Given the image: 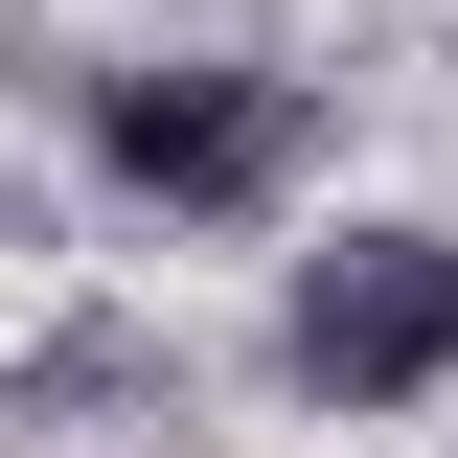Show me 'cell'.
<instances>
[{
	"instance_id": "1",
	"label": "cell",
	"mask_w": 458,
	"mask_h": 458,
	"mask_svg": "<svg viewBox=\"0 0 458 458\" xmlns=\"http://www.w3.org/2000/svg\"><path fill=\"white\" fill-rule=\"evenodd\" d=\"M298 138H321V114H298L276 69H114L92 92V161L138 183V207H276Z\"/></svg>"
},
{
	"instance_id": "2",
	"label": "cell",
	"mask_w": 458,
	"mask_h": 458,
	"mask_svg": "<svg viewBox=\"0 0 458 458\" xmlns=\"http://www.w3.org/2000/svg\"><path fill=\"white\" fill-rule=\"evenodd\" d=\"M276 344H298V390H344V412L436 390V367H458V229H344Z\"/></svg>"
}]
</instances>
